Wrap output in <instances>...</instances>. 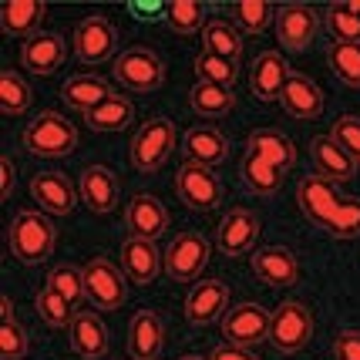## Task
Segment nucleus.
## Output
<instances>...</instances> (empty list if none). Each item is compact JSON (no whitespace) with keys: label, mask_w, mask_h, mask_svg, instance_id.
<instances>
[{"label":"nucleus","mask_w":360,"mask_h":360,"mask_svg":"<svg viewBox=\"0 0 360 360\" xmlns=\"http://www.w3.org/2000/svg\"><path fill=\"white\" fill-rule=\"evenodd\" d=\"M31 195L51 216H71L78 202V192L64 172H37L31 179Z\"/></svg>","instance_id":"obj_14"},{"label":"nucleus","mask_w":360,"mask_h":360,"mask_svg":"<svg viewBox=\"0 0 360 360\" xmlns=\"http://www.w3.org/2000/svg\"><path fill=\"white\" fill-rule=\"evenodd\" d=\"M192 68H195V78L199 81H205V84H222V88H233L236 75H239V68H236L233 61H226V58L212 54V51H202Z\"/></svg>","instance_id":"obj_38"},{"label":"nucleus","mask_w":360,"mask_h":360,"mask_svg":"<svg viewBox=\"0 0 360 360\" xmlns=\"http://www.w3.org/2000/svg\"><path fill=\"white\" fill-rule=\"evenodd\" d=\"M259 239V219L252 216L250 209H233L226 212V219L219 222V250L226 256H243V252L252 250V243Z\"/></svg>","instance_id":"obj_24"},{"label":"nucleus","mask_w":360,"mask_h":360,"mask_svg":"<svg viewBox=\"0 0 360 360\" xmlns=\"http://www.w3.org/2000/svg\"><path fill=\"white\" fill-rule=\"evenodd\" d=\"M24 148L41 158H64L78 148V128L64 118L61 111H41L24 128Z\"/></svg>","instance_id":"obj_3"},{"label":"nucleus","mask_w":360,"mask_h":360,"mask_svg":"<svg viewBox=\"0 0 360 360\" xmlns=\"http://www.w3.org/2000/svg\"><path fill=\"white\" fill-rule=\"evenodd\" d=\"M188 105H192L195 115H202V118H222V115H229V111H233L236 94H233V88L195 81V88L188 91Z\"/></svg>","instance_id":"obj_30"},{"label":"nucleus","mask_w":360,"mask_h":360,"mask_svg":"<svg viewBox=\"0 0 360 360\" xmlns=\"http://www.w3.org/2000/svg\"><path fill=\"white\" fill-rule=\"evenodd\" d=\"M340 7H344L347 14H354V17H360V0H344V4H340Z\"/></svg>","instance_id":"obj_50"},{"label":"nucleus","mask_w":360,"mask_h":360,"mask_svg":"<svg viewBox=\"0 0 360 360\" xmlns=\"http://www.w3.org/2000/svg\"><path fill=\"white\" fill-rule=\"evenodd\" d=\"M252 273L266 286H293L300 280V263L286 246H263L252 252Z\"/></svg>","instance_id":"obj_19"},{"label":"nucleus","mask_w":360,"mask_h":360,"mask_svg":"<svg viewBox=\"0 0 360 360\" xmlns=\"http://www.w3.org/2000/svg\"><path fill=\"white\" fill-rule=\"evenodd\" d=\"M131 11H135V17H141V20H155V17H162V11H169V4H131Z\"/></svg>","instance_id":"obj_48"},{"label":"nucleus","mask_w":360,"mask_h":360,"mask_svg":"<svg viewBox=\"0 0 360 360\" xmlns=\"http://www.w3.org/2000/svg\"><path fill=\"white\" fill-rule=\"evenodd\" d=\"M118 263H122V273L125 280L139 283V286H152L162 269V252L155 250L152 239H139V236H128L122 243V252H118Z\"/></svg>","instance_id":"obj_13"},{"label":"nucleus","mask_w":360,"mask_h":360,"mask_svg":"<svg viewBox=\"0 0 360 360\" xmlns=\"http://www.w3.org/2000/svg\"><path fill=\"white\" fill-rule=\"evenodd\" d=\"M323 24H327L333 44H360V17L347 14L340 4L330 7L327 17H323Z\"/></svg>","instance_id":"obj_42"},{"label":"nucleus","mask_w":360,"mask_h":360,"mask_svg":"<svg viewBox=\"0 0 360 360\" xmlns=\"http://www.w3.org/2000/svg\"><path fill=\"white\" fill-rule=\"evenodd\" d=\"M175 192L195 212H209L222 202V182L209 165L199 162H182V169L175 172Z\"/></svg>","instance_id":"obj_8"},{"label":"nucleus","mask_w":360,"mask_h":360,"mask_svg":"<svg viewBox=\"0 0 360 360\" xmlns=\"http://www.w3.org/2000/svg\"><path fill=\"white\" fill-rule=\"evenodd\" d=\"M47 4L44 0H7L0 7V27L14 37H27L31 41L37 27L44 24Z\"/></svg>","instance_id":"obj_26"},{"label":"nucleus","mask_w":360,"mask_h":360,"mask_svg":"<svg viewBox=\"0 0 360 360\" xmlns=\"http://www.w3.org/2000/svg\"><path fill=\"white\" fill-rule=\"evenodd\" d=\"M68 340H71V350L84 360H101L108 354V327L91 310H78L75 314L71 327H68Z\"/></svg>","instance_id":"obj_15"},{"label":"nucleus","mask_w":360,"mask_h":360,"mask_svg":"<svg viewBox=\"0 0 360 360\" xmlns=\"http://www.w3.org/2000/svg\"><path fill=\"white\" fill-rule=\"evenodd\" d=\"M71 47L84 64H105L118 58V31L108 17H88L71 34Z\"/></svg>","instance_id":"obj_9"},{"label":"nucleus","mask_w":360,"mask_h":360,"mask_svg":"<svg viewBox=\"0 0 360 360\" xmlns=\"http://www.w3.org/2000/svg\"><path fill=\"white\" fill-rule=\"evenodd\" d=\"M273 14H276V7L266 4V0H239V4H233L236 24H239L243 31H250V34L266 31L269 20H273Z\"/></svg>","instance_id":"obj_41"},{"label":"nucleus","mask_w":360,"mask_h":360,"mask_svg":"<svg viewBox=\"0 0 360 360\" xmlns=\"http://www.w3.org/2000/svg\"><path fill=\"white\" fill-rule=\"evenodd\" d=\"M84 297L94 310H118L128 300V280L125 273L115 266L111 259L98 256L84 266Z\"/></svg>","instance_id":"obj_7"},{"label":"nucleus","mask_w":360,"mask_h":360,"mask_svg":"<svg viewBox=\"0 0 360 360\" xmlns=\"http://www.w3.org/2000/svg\"><path fill=\"white\" fill-rule=\"evenodd\" d=\"M58 233L44 212H34V209H20L7 229V246L11 256L20 263H44L47 256L54 252Z\"/></svg>","instance_id":"obj_1"},{"label":"nucleus","mask_w":360,"mask_h":360,"mask_svg":"<svg viewBox=\"0 0 360 360\" xmlns=\"http://www.w3.org/2000/svg\"><path fill=\"white\" fill-rule=\"evenodd\" d=\"M222 337L226 344L236 347H256L269 340V310L259 307V303H239V307H229L222 314Z\"/></svg>","instance_id":"obj_10"},{"label":"nucleus","mask_w":360,"mask_h":360,"mask_svg":"<svg viewBox=\"0 0 360 360\" xmlns=\"http://www.w3.org/2000/svg\"><path fill=\"white\" fill-rule=\"evenodd\" d=\"M0 320H14V303H11L7 293L0 297Z\"/></svg>","instance_id":"obj_49"},{"label":"nucleus","mask_w":360,"mask_h":360,"mask_svg":"<svg viewBox=\"0 0 360 360\" xmlns=\"http://www.w3.org/2000/svg\"><path fill=\"white\" fill-rule=\"evenodd\" d=\"M226 307H229V286L222 280H199L186 297V320L205 327L212 320H222Z\"/></svg>","instance_id":"obj_12"},{"label":"nucleus","mask_w":360,"mask_h":360,"mask_svg":"<svg viewBox=\"0 0 360 360\" xmlns=\"http://www.w3.org/2000/svg\"><path fill=\"white\" fill-rule=\"evenodd\" d=\"M280 105L286 108L290 118L314 122V118H320V111H323V91H320V84H316L314 78L290 75V81H286V88H283V94H280Z\"/></svg>","instance_id":"obj_18"},{"label":"nucleus","mask_w":360,"mask_h":360,"mask_svg":"<svg viewBox=\"0 0 360 360\" xmlns=\"http://www.w3.org/2000/svg\"><path fill=\"white\" fill-rule=\"evenodd\" d=\"M64 58H68V41L61 34H34L31 41H24V47H20L24 68L31 75H41V78L54 75L64 64Z\"/></svg>","instance_id":"obj_16"},{"label":"nucleus","mask_w":360,"mask_h":360,"mask_svg":"<svg viewBox=\"0 0 360 360\" xmlns=\"http://www.w3.org/2000/svg\"><path fill=\"white\" fill-rule=\"evenodd\" d=\"M340 199H344V195H340L337 186H333L330 179H323V175H307V179H300V186H297L300 212H303L310 222H316V226L333 212V205L340 202Z\"/></svg>","instance_id":"obj_23"},{"label":"nucleus","mask_w":360,"mask_h":360,"mask_svg":"<svg viewBox=\"0 0 360 360\" xmlns=\"http://www.w3.org/2000/svg\"><path fill=\"white\" fill-rule=\"evenodd\" d=\"M14 182H17V169H14V162L4 155L0 158V195H4V199L14 192Z\"/></svg>","instance_id":"obj_47"},{"label":"nucleus","mask_w":360,"mask_h":360,"mask_svg":"<svg viewBox=\"0 0 360 360\" xmlns=\"http://www.w3.org/2000/svg\"><path fill=\"white\" fill-rule=\"evenodd\" d=\"M179 360H202V357H195V354H186V357H179Z\"/></svg>","instance_id":"obj_51"},{"label":"nucleus","mask_w":360,"mask_h":360,"mask_svg":"<svg viewBox=\"0 0 360 360\" xmlns=\"http://www.w3.org/2000/svg\"><path fill=\"white\" fill-rule=\"evenodd\" d=\"M239 172H243V182H246V188H252L256 195H263V199H269V195H276L283 186V172L276 169V165H269L266 158L252 155V152H246V158H243V165H239Z\"/></svg>","instance_id":"obj_31"},{"label":"nucleus","mask_w":360,"mask_h":360,"mask_svg":"<svg viewBox=\"0 0 360 360\" xmlns=\"http://www.w3.org/2000/svg\"><path fill=\"white\" fill-rule=\"evenodd\" d=\"M34 307H37V316L44 320L47 327H71V320H75V307L61 297V293H54L51 286H41L37 290V300H34Z\"/></svg>","instance_id":"obj_37"},{"label":"nucleus","mask_w":360,"mask_h":360,"mask_svg":"<svg viewBox=\"0 0 360 360\" xmlns=\"http://www.w3.org/2000/svg\"><path fill=\"white\" fill-rule=\"evenodd\" d=\"M111 68H115V81L125 91H135V94H152L165 81V64L148 47H128L125 54L115 58Z\"/></svg>","instance_id":"obj_5"},{"label":"nucleus","mask_w":360,"mask_h":360,"mask_svg":"<svg viewBox=\"0 0 360 360\" xmlns=\"http://www.w3.org/2000/svg\"><path fill=\"white\" fill-rule=\"evenodd\" d=\"M78 195L91 212H111L118 205V175L108 165H88L81 172Z\"/></svg>","instance_id":"obj_22"},{"label":"nucleus","mask_w":360,"mask_h":360,"mask_svg":"<svg viewBox=\"0 0 360 360\" xmlns=\"http://www.w3.org/2000/svg\"><path fill=\"white\" fill-rule=\"evenodd\" d=\"M135 118V105H131V98L125 94H111L105 105H98L84 115V122L94 128V131H118V128H125L128 122Z\"/></svg>","instance_id":"obj_32"},{"label":"nucleus","mask_w":360,"mask_h":360,"mask_svg":"<svg viewBox=\"0 0 360 360\" xmlns=\"http://www.w3.org/2000/svg\"><path fill=\"white\" fill-rule=\"evenodd\" d=\"M310 155H314L316 175L330 179L333 186H340V182H350V179L357 175V162L347 155L344 148H340L337 141L330 139V135H316V139L310 141Z\"/></svg>","instance_id":"obj_25"},{"label":"nucleus","mask_w":360,"mask_h":360,"mask_svg":"<svg viewBox=\"0 0 360 360\" xmlns=\"http://www.w3.org/2000/svg\"><path fill=\"white\" fill-rule=\"evenodd\" d=\"M209 252H212V246L202 233H192V229L179 233L162 256V269L175 283H199L202 269L209 266Z\"/></svg>","instance_id":"obj_6"},{"label":"nucleus","mask_w":360,"mask_h":360,"mask_svg":"<svg viewBox=\"0 0 360 360\" xmlns=\"http://www.w3.org/2000/svg\"><path fill=\"white\" fill-rule=\"evenodd\" d=\"M125 226L131 236H139V239H152L155 243L158 236L169 229V212H165V205L158 202L155 195H148V192H139L125 209Z\"/></svg>","instance_id":"obj_17"},{"label":"nucleus","mask_w":360,"mask_h":360,"mask_svg":"<svg viewBox=\"0 0 360 360\" xmlns=\"http://www.w3.org/2000/svg\"><path fill=\"white\" fill-rule=\"evenodd\" d=\"M320 229H327V233L337 236V239H354V236H360V199L344 195L340 202L333 205V212L320 222Z\"/></svg>","instance_id":"obj_36"},{"label":"nucleus","mask_w":360,"mask_h":360,"mask_svg":"<svg viewBox=\"0 0 360 360\" xmlns=\"http://www.w3.org/2000/svg\"><path fill=\"white\" fill-rule=\"evenodd\" d=\"M47 286H51L54 293H61L75 310H78L81 303H88V297H84V269L54 266L51 269V276H47Z\"/></svg>","instance_id":"obj_40"},{"label":"nucleus","mask_w":360,"mask_h":360,"mask_svg":"<svg viewBox=\"0 0 360 360\" xmlns=\"http://www.w3.org/2000/svg\"><path fill=\"white\" fill-rule=\"evenodd\" d=\"M314 337V314L307 303L286 300L269 314V344L280 354H297Z\"/></svg>","instance_id":"obj_4"},{"label":"nucleus","mask_w":360,"mask_h":360,"mask_svg":"<svg viewBox=\"0 0 360 360\" xmlns=\"http://www.w3.org/2000/svg\"><path fill=\"white\" fill-rule=\"evenodd\" d=\"M175 145H179V128H175L172 118H148L145 125L135 131L131 139V148H128V158L131 165L145 175H155L169 158H172Z\"/></svg>","instance_id":"obj_2"},{"label":"nucleus","mask_w":360,"mask_h":360,"mask_svg":"<svg viewBox=\"0 0 360 360\" xmlns=\"http://www.w3.org/2000/svg\"><path fill=\"white\" fill-rule=\"evenodd\" d=\"M111 94L115 91L108 88V81H101L98 75H75V78L64 81V88H61L64 105H68V108H75V111H81V115H88L91 108L105 105Z\"/></svg>","instance_id":"obj_28"},{"label":"nucleus","mask_w":360,"mask_h":360,"mask_svg":"<svg viewBox=\"0 0 360 360\" xmlns=\"http://www.w3.org/2000/svg\"><path fill=\"white\" fill-rule=\"evenodd\" d=\"M27 330L20 327L17 320H0V357L4 360H20L27 354Z\"/></svg>","instance_id":"obj_43"},{"label":"nucleus","mask_w":360,"mask_h":360,"mask_svg":"<svg viewBox=\"0 0 360 360\" xmlns=\"http://www.w3.org/2000/svg\"><path fill=\"white\" fill-rule=\"evenodd\" d=\"M333 360H360V330H340L333 337Z\"/></svg>","instance_id":"obj_45"},{"label":"nucleus","mask_w":360,"mask_h":360,"mask_svg":"<svg viewBox=\"0 0 360 360\" xmlns=\"http://www.w3.org/2000/svg\"><path fill=\"white\" fill-rule=\"evenodd\" d=\"M316 27H320V20H316V11L310 4H283L280 11H276V37H280V44L286 51H307V47L314 44L316 37Z\"/></svg>","instance_id":"obj_11"},{"label":"nucleus","mask_w":360,"mask_h":360,"mask_svg":"<svg viewBox=\"0 0 360 360\" xmlns=\"http://www.w3.org/2000/svg\"><path fill=\"white\" fill-rule=\"evenodd\" d=\"M182 152H186V162H199V165H219L229 155V145L222 139L219 128L212 125H199L192 128L186 139H182Z\"/></svg>","instance_id":"obj_27"},{"label":"nucleus","mask_w":360,"mask_h":360,"mask_svg":"<svg viewBox=\"0 0 360 360\" xmlns=\"http://www.w3.org/2000/svg\"><path fill=\"white\" fill-rule=\"evenodd\" d=\"M327 61L347 88H360V44H330Z\"/></svg>","instance_id":"obj_39"},{"label":"nucleus","mask_w":360,"mask_h":360,"mask_svg":"<svg viewBox=\"0 0 360 360\" xmlns=\"http://www.w3.org/2000/svg\"><path fill=\"white\" fill-rule=\"evenodd\" d=\"M162 347H165L162 316L152 310H139L128 323V354L135 360H158Z\"/></svg>","instance_id":"obj_21"},{"label":"nucleus","mask_w":360,"mask_h":360,"mask_svg":"<svg viewBox=\"0 0 360 360\" xmlns=\"http://www.w3.org/2000/svg\"><path fill=\"white\" fill-rule=\"evenodd\" d=\"M250 152L259 158H266L269 165H276L280 172L286 169H293L297 165V145L290 135H283V131H273V128H259V131H252L250 135Z\"/></svg>","instance_id":"obj_29"},{"label":"nucleus","mask_w":360,"mask_h":360,"mask_svg":"<svg viewBox=\"0 0 360 360\" xmlns=\"http://www.w3.org/2000/svg\"><path fill=\"white\" fill-rule=\"evenodd\" d=\"M165 24L182 37L205 31V4H199V0H172L169 11H165Z\"/></svg>","instance_id":"obj_34"},{"label":"nucleus","mask_w":360,"mask_h":360,"mask_svg":"<svg viewBox=\"0 0 360 360\" xmlns=\"http://www.w3.org/2000/svg\"><path fill=\"white\" fill-rule=\"evenodd\" d=\"M209 360H259L256 354H252L250 347H236V344H222L216 347L212 354H209Z\"/></svg>","instance_id":"obj_46"},{"label":"nucleus","mask_w":360,"mask_h":360,"mask_svg":"<svg viewBox=\"0 0 360 360\" xmlns=\"http://www.w3.org/2000/svg\"><path fill=\"white\" fill-rule=\"evenodd\" d=\"M202 51H212V54L236 64L243 58V34L229 20H209L202 31Z\"/></svg>","instance_id":"obj_33"},{"label":"nucleus","mask_w":360,"mask_h":360,"mask_svg":"<svg viewBox=\"0 0 360 360\" xmlns=\"http://www.w3.org/2000/svg\"><path fill=\"white\" fill-rule=\"evenodd\" d=\"M290 75H293V71H290V64L280 58V51H263V54L252 61L250 88L259 101H280Z\"/></svg>","instance_id":"obj_20"},{"label":"nucleus","mask_w":360,"mask_h":360,"mask_svg":"<svg viewBox=\"0 0 360 360\" xmlns=\"http://www.w3.org/2000/svg\"><path fill=\"white\" fill-rule=\"evenodd\" d=\"M34 94H31V84L20 78L17 71H4L0 75V108H4V115L7 118H17V115H24V111L31 108Z\"/></svg>","instance_id":"obj_35"},{"label":"nucleus","mask_w":360,"mask_h":360,"mask_svg":"<svg viewBox=\"0 0 360 360\" xmlns=\"http://www.w3.org/2000/svg\"><path fill=\"white\" fill-rule=\"evenodd\" d=\"M330 139L337 141L347 155H350L360 165V118H357V115H340V118L333 122Z\"/></svg>","instance_id":"obj_44"}]
</instances>
